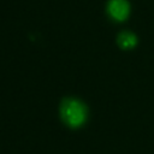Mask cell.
<instances>
[{"instance_id":"1","label":"cell","mask_w":154,"mask_h":154,"mask_svg":"<svg viewBox=\"0 0 154 154\" xmlns=\"http://www.w3.org/2000/svg\"><path fill=\"white\" fill-rule=\"evenodd\" d=\"M60 114L66 125L71 128H78L87 119V107L82 101L69 97L61 102Z\"/></svg>"},{"instance_id":"2","label":"cell","mask_w":154,"mask_h":154,"mask_svg":"<svg viewBox=\"0 0 154 154\" xmlns=\"http://www.w3.org/2000/svg\"><path fill=\"white\" fill-rule=\"evenodd\" d=\"M108 13L116 20H124L129 16V4L126 0H111L108 4Z\"/></svg>"},{"instance_id":"3","label":"cell","mask_w":154,"mask_h":154,"mask_svg":"<svg viewBox=\"0 0 154 154\" xmlns=\"http://www.w3.org/2000/svg\"><path fill=\"white\" fill-rule=\"evenodd\" d=\"M136 43H137V37L130 31H123L118 36V45L123 49H131L136 46Z\"/></svg>"}]
</instances>
